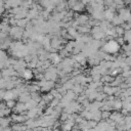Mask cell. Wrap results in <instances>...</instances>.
I'll use <instances>...</instances> for the list:
<instances>
[{
	"instance_id": "6da1fadb",
	"label": "cell",
	"mask_w": 131,
	"mask_h": 131,
	"mask_svg": "<svg viewBox=\"0 0 131 131\" xmlns=\"http://www.w3.org/2000/svg\"><path fill=\"white\" fill-rule=\"evenodd\" d=\"M120 43L117 40H108L107 42L103 43L102 45V51L106 52L108 54H115L120 50Z\"/></svg>"
},
{
	"instance_id": "7a4b0ae2",
	"label": "cell",
	"mask_w": 131,
	"mask_h": 131,
	"mask_svg": "<svg viewBox=\"0 0 131 131\" xmlns=\"http://www.w3.org/2000/svg\"><path fill=\"white\" fill-rule=\"evenodd\" d=\"M28 119L29 118L27 117V115H24V114H13V115H11V121L13 123L25 124Z\"/></svg>"
},
{
	"instance_id": "3957f363",
	"label": "cell",
	"mask_w": 131,
	"mask_h": 131,
	"mask_svg": "<svg viewBox=\"0 0 131 131\" xmlns=\"http://www.w3.org/2000/svg\"><path fill=\"white\" fill-rule=\"evenodd\" d=\"M75 123H76V122L73 121V120H71V119H69V120H67V121H64V122H62L61 125H60L61 131H72L73 128L75 127Z\"/></svg>"
},
{
	"instance_id": "277c9868",
	"label": "cell",
	"mask_w": 131,
	"mask_h": 131,
	"mask_svg": "<svg viewBox=\"0 0 131 131\" xmlns=\"http://www.w3.org/2000/svg\"><path fill=\"white\" fill-rule=\"evenodd\" d=\"M110 119H111L112 121H114L116 124H120L121 122H123V121H124L125 116H124L122 113H119V112H114V113H112V114H111Z\"/></svg>"
},
{
	"instance_id": "5b68a950",
	"label": "cell",
	"mask_w": 131,
	"mask_h": 131,
	"mask_svg": "<svg viewBox=\"0 0 131 131\" xmlns=\"http://www.w3.org/2000/svg\"><path fill=\"white\" fill-rule=\"evenodd\" d=\"M9 34L11 37H13L14 39H19L24 34H23V30L19 27H13L10 29Z\"/></svg>"
},
{
	"instance_id": "8992f818",
	"label": "cell",
	"mask_w": 131,
	"mask_h": 131,
	"mask_svg": "<svg viewBox=\"0 0 131 131\" xmlns=\"http://www.w3.org/2000/svg\"><path fill=\"white\" fill-rule=\"evenodd\" d=\"M12 110H13V113H14V114H23L25 111L28 110V107H27V104H26V103L19 101L18 103H16V105H15Z\"/></svg>"
},
{
	"instance_id": "52a82bcc",
	"label": "cell",
	"mask_w": 131,
	"mask_h": 131,
	"mask_svg": "<svg viewBox=\"0 0 131 131\" xmlns=\"http://www.w3.org/2000/svg\"><path fill=\"white\" fill-rule=\"evenodd\" d=\"M19 74H20V77L24 80H31L33 78V76H34L32 70H30V69H25L21 72H19Z\"/></svg>"
},
{
	"instance_id": "ba28073f",
	"label": "cell",
	"mask_w": 131,
	"mask_h": 131,
	"mask_svg": "<svg viewBox=\"0 0 131 131\" xmlns=\"http://www.w3.org/2000/svg\"><path fill=\"white\" fill-rule=\"evenodd\" d=\"M10 122H12V121H11V118H8V117H3V118H1V121H0L1 128H6V127H9Z\"/></svg>"
},
{
	"instance_id": "9c48e42d",
	"label": "cell",
	"mask_w": 131,
	"mask_h": 131,
	"mask_svg": "<svg viewBox=\"0 0 131 131\" xmlns=\"http://www.w3.org/2000/svg\"><path fill=\"white\" fill-rule=\"evenodd\" d=\"M11 114V108L9 107H5V108H2L0 111V115H1V118L3 117H8V115Z\"/></svg>"
},
{
	"instance_id": "30bf717a",
	"label": "cell",
	"mask_w": 131,
	"mask_h": 131,
	"mask_svg": "<svg viewBox=\"0 0 131 131\" xmlns=\"http://www.w3.org/2000/svg\"><path fill=\"white\" fill-rule=\"evenodd\" d=\"M124 40L127 41L129 44L131 43V30L125 32V34H124Z\"/></svg>"
},
{
	"instance_id": "8fae6325",
	"label": "cell",
	"mask_w": 131,
	"mask_h": 131,
	"mask_svg": "<svg viewBox=\"0 0 131 131\" xmlns=\"http://www.w3.org/2000/svg\"><path fill=\"white\" fill-rule=\"evenodd\" d=\"M5 102H6L7 107H9V108H13V107L16 105V102H15L14 99H10V100H7V101H5Z\"/></svg>"
},
{
	"instance_id": "7c38bea8",
	"label": "cell",
	"mask_w": 131,
	"mask_h": 131,
	"mask_svg": "<svg viewBox=\"0 0 131 131\" xmlns=\"http://www.w3.org/2000/svg\"><path fill=\"white\" fill-rule=\"evenodd\" d=\"M111 114H112V113H110L108 111H102V114H101L102 120H107V119H110Z\"/></svg>"
},
{
	"instance_id": "4fadbf2b",
	"label": "cell",
	"mask_w": 131,
	"mask_h": 131,
	"mask_svg": "<svg viewBox=\"0 0 131 131\" xmlns=\"http://www.w3.org/2000/svg\"><path fill=\"white\" fill-rule=\"evenodd\" d=\"M113 79H114V78H113L112 76H104V77L101 78V81H103V82H104V81H106V82H111Z\"/></svg>"
},
{
	"instance_id": "5bb4252c",
	"label": "cell",
	"mask_w": 131,
	"mask_h": 131,
	"mask_svg": "<svg viewBox=\"0 0 131 131\" xmlns=\"http://www.w3.org/2000/svg\"><path fill=\"white\" fill-rule=\"evenodd\" d=\"M26 131H35V129H31V128H27Z\"/></svg>"
}]
</instances>
